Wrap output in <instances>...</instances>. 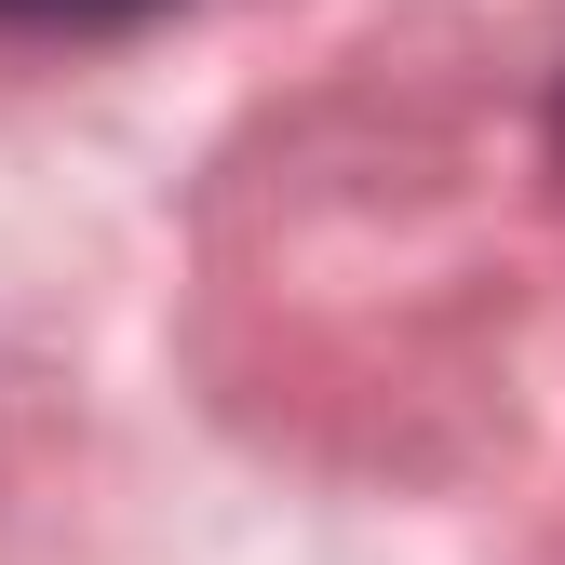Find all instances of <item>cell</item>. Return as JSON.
Segmentation results:
<instances>
[{"label": "cell", "mask_w": 565, "mask_h": 565, "mask_svg": "<svg viewBox=\"0 0 565 565\" xmlns=\"http://www.w3.org/2000/svg\"><path fill=\"white\" fill-rule=\"evenodd\" d=\"M0 14H149V0H0Z\"/></svg>", "instance_id": "6da1fadb"}, {"label": "cell", "mask_w": 565, "mask_h": 565, "mask_svg": "<svg viewBox=\"0 0 565 565\" xmlns=\"http://www.w3.org/2000/svg\"><path fill=\"white\" fill-rule=\"evenodd\" d=\"M552 135H565V108H552Z\"/></svg>", "instance_id": "7a4b0ae2"}]
</instances>
